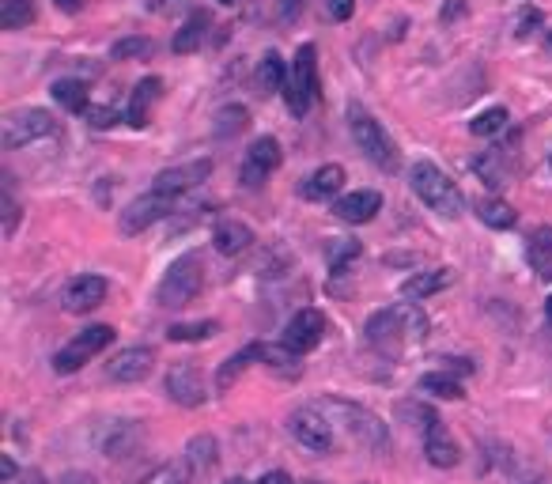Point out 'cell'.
I'll list each match as a JSON object with an SVG mask.
<instances>
[{"instance_id":"obj_1","label":"cell","mask_w":552,"mask_h":484,"mask_svg":"<svg viewBox=\"0 0 552 484\" xmlns=\"http://www.w3.org/2000/svg\"><path fill=\"white\" fill-rule=\"evenodd\" d=\"M428 329H432V322H428V314L420 311L416 303H394V307L375 311L367 318L363 337H367V345L375 348L379 356L397 360V356H405L409 348L424 345Z\"/></svg>"},{"instance_id":"obj_2","label":"cell","mask_w":552,"mask_h":484,"mask_svg":"<svg viewBox=\"0 0 552 484\" xmlns=\"http://www.w3.org/2000/svg\"><path fill=\"white\" fill-rule=\"evenodd\" d=\"M311 405L326 416L329 424H337L352 443H360L363 450H382L386 447V439H390L386 424H382V416L371 413V409H363V405H356V401L322 394V398H314Z\"/></svg>"},{"instance_id":"obj_3","label":"cell","mask_w":552,"mask_h":484,"mask_svg":"<svg viewBox=\"0 0 552 484\" xmlns=\"http://www.w3.org/2000/svg\"><path fill=\"white\" fill-rule=\"evenodd\" d=\"M348 129H352L356 148H360L363 156L371 159L379 171H397L401 152H397L394 137L382 129V121L375 118V114H367L360 103H352V106H348Z\"/></svg>"},{"instance_id":"obj_4","label":"cell","mask_w":552,"mask_h":484,"mask_svg":"<svg viewBox=\"0 0 552 484\" xmlns=\"http://www.w3.org/2000/svg\"><path fill=\"white\" fill-rule=\"evenodd\" d=\"M409 186H413L416 197L432 208V212H439V216H447V220L462 216V193H458V186L450 182L447 174L435 167L432 159L413 163V171H409Z\"/></svg>"},{"instance_id":"obj_5","label":"cell","mask_w":552,"mask_h":484,"mask_svg":"<svg viewBox=\"0 0 552 484\" xmlns=\"http://www.w3.org/2000/svg\"><path fill=\"white\" fill-rule=\"evenodd\" d=\"M201 288H205V265H201L197 254H186V258L174 261L171 269L163 273V280H159L156 307H163V311L190 307L193 299L201 295Z\"/></svg>"},{"instance_id":"obj_6","label":"cell","mask_w":552,"mask_h":484,"mask_svg":"<svg viewBox=\"0 0 552 484\" xmlns=\"http://www.w3.org/2000/svg\"><path fill=\"white\" fill-rule=\"evenodd\" d=\"M284 103L295 118H303L318 103V46L314 42H303L295 50L292 76H288V87H284Z\"/></svg>"},{"instance_id":"obj_7","label":"cell","mask_w":552,"mask_h":484,"mask_svg":"<svg viewBox=\"0 0 552 484\" xmlns=\"http://www.w3.org/2000/svg\"><path fill=\"white\" fill-rule=\"evenodd\" d=\"M57 129H61V121L53 118L50 110L31 106V110H16V114H8L0 121V144L8 152H16V148H27V144H35L42 137H53Z\"/></svg>"},{"instance_id":"obj_8","label":"cell","mask_w":552,"mask_h":484,"mask_svg":"<svg viewBox=\"0 0 552 484\" xmlns=\"http://www.w3.org/2000/svg\"><path fill=\"white\" fill-rule=\"evenodd\" d=\"M110 345H114V326L99 322V326L80 329L69 345H61L53 352V371L57 375H72V371H80L84 363H91V356H99Z\"/></svg>"},{"instance_id":"obj_9","label":"cell","mask_w":552,"mask_h":484,"mask_svg":"<svg viewBox=\"0 0 552 484\" xmlns=\"http://www.w3.org/2000/svg\"><path fill=\"white\" fill-rule=\"evenodd\" d=\"M288 435H292L299 447L314 450V454H329V450L337 447L333 424L314 405H303V409H292L288 413Z\"/></svg>"},{"instance_id":"obj_10","label":"cell","mask_w":552,"mask_h":484,"mask_svg":"<svg viewBox=\"0 0 552 484\" xmlns=\"http://www.w3.org/2000/svg\"><path fill=\"white\" fill-rule=\"evenodd\" d=\"M171 212H174V197H163V193L148 190V193H140L137 201H129V205L121 208L118 231L121 235H140V231H148V227L159 224V220H167Z\"/></svg>"},{"instance_id":"obj_11","label":"cell","mask_w":552,"mask_h":484,"mask_svg":"<svg viewBox=\"0 0 552 484\" xmlns=\"http://www.w3.org/2000/svg\"><path fill=\"white\" fill-rule=\"evenodd\" d=\"M280 144L273 137H258L250 148H246V156H242V167H239V182L246 190H258L261 182L269 178V174L280 167Z\"/></svg>"},{"instance_id":"obj_12","label":"cell","mask_w":552,"mask_h":484,"mask_svg":"<svg viewBox=\"0 0 552 484\" xmlns=\"http://www.w3.org/2000/svg\"><path fill=\"white\" fill-rule=\"evenodd\" d=\"M212 178V159H193V163H182V167H167V171L156 174L152 190L163 193V197H182V193L205 186Z\"/></svg>"},{"instance_id":"obj_13","label":"cell","mask_w":552,"mask_h":484,"mask_svg":"<svg viewBox=\"0 0 552 484\" xmlns=\"http://www.w3.org/2000/svg\"><path fill=\"white\" fill-rule=\"evenodd\" d=\"M106 292H110V284H106L103 277L80 273V277H72L69 284L61 288V311H69V314L95 311V307H103L106 303Z\"/></svg>"},{"instance_id":"obj_14","label":"cell","mask_w":552,"mask_h":484,"mask_svg":"<svg viewBox=\"0 0 552 484\" xmlns=\"http://www.w3.org/2000/svg\"><path fill=\"white\" fill-rule=\"evenodd\" d=\"M167 394H171L174 405H186V409H197V405H205L208 401V386H205V375L193 367V363H174L171 371H167Z\"/></svg>"},{"instance_id":"obj_15","label":"cell","mask_w":552,"mask_h":484,"mask_svg":"<svg viewBox=\"0 0 552 484\" xmlns=\"http://www.w3.org/2000/svg\"><path fill=\"white\" fill-rule=\"evenodd\" d=\"M152 367H156V352H152V348H144V345L121 348L118 356L106 363V379L121 382V386H133V382L148 379Z\"/></svg>"},{"instance_id":"obj_16","label":"cell","mask_w":552,"mask_h":484,"mask_svg":"<svg viewBox=\"0 0 552 484\" xmlns=\"http://www.w3.org/2000/svg\"><path fill=\"white\" fill-rule=\"evenodd\" d=\"M322 333H326V314L318 307H303V311L292 314V322L284 326V345L292 352H311V348L322 345Z\"/></svg>"},{"instance_id":"obj_17","label":"cell","mask_w":552,"mask_h":484,"mask_svg":"<svg viewBox=\"0 0 552 484\" xmlns=\"http://www.w3.org/2000/svg\"><path fill=\"white\" fill-rule=\"evenodd\" d=\"M382 208V193L375 190H356V193H345L333 201V212L345 220V224H371L379 216Z\"/></svg>"},{"instance_id":"obj_18","label":"cell","mask_w":552,"mask_h":484,"mask_svg":"<svg viewBox=\"0 0 552 484\" xmlns=\"http://www.w3.org/2000/svg\"><path fill=\"white\" fill-rule=\"evenodd\" d=\"M341 190H345V167L341 163H326L307 182H299V197H307V201H333Z\"/></svg>"},{"instance_id":"obj_19","label":"cell","mask_w":552,"mask_h":484,"mask_svg":"<svg viewBox=\"0 0 552 484\" xmlns=\"http://www.w3.org/2000/svg\"><path fill=\"white\" fill-rule=\"evenodd\" d=\"M424 458H428L435 469L458 466V443H454V435L447 432V424H443V420L432 424V428L424 432Z\"/></svg>"},{"instance_id":"obj_20","label":"cell","mask_w":552,"mask_h":484,"mask_svg":"<svg viewBox=\"0 0 552 484\" xmlns=\"http://www.w3.org/2000/svg\"><path fill=\"white\" fill-rule=\"evenodd\" d=\"M212 246L224 258H239V254H246L254 246V231L242 224V220H220L216 224V235H212Z\"/></svg>"},{"instance_id":"obj_21","label":"cell","mask_w":552,"mask_h":484,"mask_svg":"<svg viewBox=\"0 0 552 484\" xmlns=\"http://www.w3.org/2000/svg\"><path fill=\"white\" fill-rule=\"evenodd\" d=\"M159 91H163V80H159V76H144V80L133 87V99L125 106V121H129L133 129H144V125H148V110H152V103L159 99Z\"/></svg>"},{"instance_id":"obj_22","label":"cell","mask_w":552,"mask_h":484,"mask_svg":"<svg viewBox=\"0 0 552 484\" xmlns=\"http://www.w3.org/2000/svg\"><path fill=\"white\" fill-rule=\"evenodd\" d=\"M288 76H292V69L284 65V57H280L276 50H269L258 61V76H254V84H258L261 95H273V91H280V95H284V87H288Z\"/></svg>"},{"instance_id":"obj_23","label":"cell","mask_w":552,"mask_h":484,"mask_svg":"<svg viewBox=\"0 0 552 484\" xmlns=\"http://www.w3.org/2000/svg\"><path fill=\"white\" fill-rule=\"evenodd\" d=\"M254 360H261V345H246V348H239L235 356H227V360L220 363V371H216V390L227 394V390L235 386V379H239Z\"/></svg>"},{"instance_id":"obj_24","label":"cell","mask_w":552,"mask_h":484,"mask_svg":"<svg viewBox=\"0 0 552 484\" xmlns=\"http://www.w3.org/2000/svg\"><path fill=\"white\" fill-rule=\"evenodd\" d=\"M477 220L484 227H492V231H511L518 224V212L500 197H481L477 201Z\"/></svg>"},{"instance_id":"obj_25","label":"cell","mask_w":552,"mask_h":484,"mask_svg":"<svg viewBox=\"0 0 552 484\" xmlns=\"http://www.w3.org/2000/svg\"><path fill=\"white\" fill-rule=\"evenodd\" d=\"M473 171L484 178V186L503 190V186H507V174H511V163L503 156V148H492V152H484V156L473 159Z\"/></svg>"},{"instance_id":"obj_26","label":"cell","mask_w":552,"mask_h":484,"mask_svg":"<svg viewBox=\"0 0 552 484\" xmlns=\"http://www.w3.org/2000/svg\"><path fill=\"white\" fill-rule=\"evenodd\" d=\"M205 38H208V16L205 12H193V16L182 23V31L174 35L171 50L174 53H197L201 46H205Z\"/></svg>"},{"instance_id":"obj_27","label":"cell","mask_w":552,"mask_h":484,"mask_svg":"<svg viewBox=\"0 0 552 484\" xmlns=\"http://www.w3.org/2000/svg\"><path fill=\"white\" fill-rule=\"evenodd\" d=\"M450 284V269H432V273H416L401 284V295L405 299H428V295L443 292Z\"/></svg>"},{"instance_id":"obj_28","label":"cell","mask_w":552,"mask_h":484,"mask_svg":"<svg viewBox=\"0 0 552 484\" xmlns=\"http://www.w3.org/2000/svg\"><path fill=\"white\" fill-rule=\"evenodd\" d=\"M303 356L299 352H292L288 345H261V363L269 367V371H280L284 379H295L299 371H303Z\"/></svg>"},{"instance_id":"obj_29","label":"cell","mask_w":552,"mask_h":484,"mask_svg":"<svg viewBox=\"0 0 552 484\" xmlns=\"http://www.w3.org/2000/svg\"><path fill=\"white\" fill-rule=\"evenodd\" d=\"M50 95L57 99L61 110H69V114H87L91 106H87V84L84 80H57L50 87Z\"/></svg>"},{"instance_id":"obj_30","label":"cell","mask_w":552,"mask_h":484,"mask_svg":"<svg viewBox=\"0 0 552 484\" xmlns=\"http://www.w3.org/2000/svg\"><path fill=\"white\" fill-rule=\"evenodd\" d=\"M420 394H432V398H443V401H462L466 398L462 382L454 379V375H443V371L424 375V379H420Z\"/></svg>"},{"instance_id":"obj_31","label":"cell","mask_w":552,"mask_h":484,"mask_svg":"<svg viewBox=\"0 0 552 484\" xmlns=\"http://www.w3.org/2000/svg\"><path fill=\"white\" fill-rule=\"evenodd\" d=\"M242 129H250V110H246V106H224V110L216 114V125H212V133L220 140L239 137Z\"/></svg>"},{"instance_id":"obj_32","label":"cell","mask_w":552,"mask_h":484,"mask_svg":"<svg viewBox=\"0 0 552 484\" xmlns=\"http://www.w3.org/2000/svg\"><path fill=\"white\" fill-rule=\"evenodd\" d=\"M35 23V0H0V27L4 31H19Z\"/></svg>"},{"instance_id":"obj_33","label":"cell","mask_w":552,"mask_h":484,"mask_svg":"<svg viewBox=\"0 0 552 484\" xmlns=\"http://www.w3.org/2000/svg\"><path fill=\"white\" fill-rule=\"evenodd\" d=\"M530 261L545 280H552V227H537L530 235Z\"/></svg>"},{"instance_id":"obj_34","label":"cell","mask_w":552,"mask_h":484,"mask_svg":"<svg viewBox=\"0 0 552 484\" xmlns=\"http://www.w3.org/2000/svg\"><path fill=\"white\" fill-rule=\"evenodd\" d=\"M507 121H511L507 106H488V110H481L477 118L469 121V133H473V137H496V133L507 129Z\"/></svg>"},{"instance_id":"obj_35","label":"cell","mask_w":552,"mask_h":484,"mask_svg":"<svg viewBox=\"0 0 552 484\" xmlns=\"http://www.w3.org/2000/svg\"><path fill=\"white\" fill-rule=\"evenodd\" d=\"M360 258V242L356 239H333L326 246V261L333 273H348V265Z\"/></svg>"},{"instance_id":"obj_36","label":"cell","mask_w":552,"mask_h":484,"mask_svg":"<svg viewBox=\"0 0 552 484\" xmlns=\"http://www.w3.org/2000/svg\"><path fill=\"white\" fill-rule=\"evenodd\" d=\"M186 466L190 469H212L216 466V439L212 435H197L186 447Z\"/></svg>"},{"instance_id":"obj_37","label":"cell","mask_w":552,"mask_h":484,"mask_svg":"<svg viewBox=\"0 0 552 484\" xmlns=\"http://www.w3.org/2000/svg\"><path fill=\"white\" fill-rule=\"evenodd\" d=\"M137 439H140L137 424H133V420H121V428H114V439H110V443H103V447H106V454H110V458H125L129 450L137 447Z\"/></svg>"},{"instance_id":"obj_38","label":"cell","mask_w":552,"mask_h":484,"mask_svg":"<svg viewBox=\"0 0 552 484\" xmlns=\"http://www.w3.org/2000/svg\"><path fill=\"white\" fill-rule=\"evenodd\" d=\"M152 50H156V42H152V38L133 35V38H121V42H114V46H110V57H114V61H133V57H148Z\"/></svg>"},{"instance_id":"obj_39","label":"cell","mask_w":552,"mask_h":484,"mask_svg":"<svg viewBox=\"0 0 552 484\" xmlns=\"http://www.w3.org/2000/svg\"><path fill=\"white\" fill-rule=\"evenodd\" d=\"M216 322H178V326L167 329V341H208L212 333H216Z\"/></svg>"},{"instance_id":"obj_40","label":"cell","mask_w":552,"mask_h":484,"mask_svg":"<svg viewBox=\"0 0 552 484\" xmlns=\"http://www.w3.org/2000/svg\"><path fill=\"white\" fill-rule=\"evenodd\" d=\"M140 484H190V466L186 462H167V466L152 469Z\"/></svg>"},{"instance_id":"obj_41","label":"cell","mask_w":552,"mask_h":484,"mask_svg":"<svg viewBox=\"0 0 552 484\" xmlns=\"http://www.w3.org/2000/svg\"><path fill=\"white\" fill-rule=\"evenodd\" d=\"M16 227H19V201H16V193H12V178L4 174V235L12 239Z\"/></svg>"},{"instance_id":"obj_42","label":"cell","mask_w":552,"mask_h":484,"mask_svg":"<svg viewBox=\"0 0 552 484\" xmlns=\"http://www.w3.org/2000/svg\"><path fill=\"white\" fill-rule=\"evenodd\" d=\"M118 121H125V114H121L118 106H91L87 110V125L91 129H114Z\"/></svg>"},{"instance_id":"obj_43","label":"cell","mask_w":552,"mask_h":484,"mask_svg":"<svg viewBox=\"0 0 552 484\" xmlns=\"http://www.w3.org/2000/svg\"><path fill=\"white\" fill-rule=\"evenodd\" d=\"M401 416L416 420V428H420V432H428L432 424H439V413L428 409V405H401Z\"/></svg>"},{"instance_id":"obj_44","label":"cell","mask_w":552,"mask_h":484,"mask_svg":"<svg viewBox=\"0 0 552 484\" xmlns=\"http://www.w3.org/2000/svg\"><path fill=\"white\" fill-rule=\"evenodd\" d=\"M541 23H545V16H541L537 8H522V12H518V23H515V38H530Z\"/></svg>"},{"instance_id":"obj_45","label":"cell","mask_w":552,"mask_h":484,"mask_svg":"<svg viewBox=\"0 0 552 484\" xmlns=\"http://www.w3.org/2000/svg\"><path fill=\"white\" fill-rule=\"evenodd\" d=\"M326 12H329V19L345 23V19H352V12H356V0H326Z\"/></svg>"},{"instance_id":"obj_46","label":"cell","mask_w":552,"mask_h":484,"mask_svg":"<svg viewBox=\"0 0 552 484\" xmlns=\"http://www.w3.org/2000/svg\"><path fill=\"white\" fill-rule=\"evenodd\" d=\"M303 8H307V0H276V16L284 19V23H295Z\"/></svg>"},{"instance_id":"obj_47","label":"cell","mask_w":552,"mask_h":484,"mask_svg":"<svg viewBox=\"0 0 552 484\" xmlns=\"http://www.w3.org/2000/svg\"><path fill=\"white\" fill-rule=\"evenodd\" d=\"M462 16H466V0H447V4H443V23L462 19Z\"/></svg>"},{"instance_id":"obj_48","label":"cell","mask_w":552,"mask_h":484,"mask_svg":"<svg viewBox=\"0 0 552 484\" xmlns=\"http://www.w3.org/2000/svg\"><path fill=\"white\" fill-rule=\"evenodd\" d=\"M57 484H99V481H95L91 473H84V469H72V473H65Z\"/></svg>"},{"instance_id":"obj_49","label":"cell","mask_w":552,"mask_h":484,"mask_svg":"<svg viewBox=\"0 0 552 484\" xmlns=\"http://www.w3.org/2000/svg\"><path fill=\"white\" fill-rule=\"evenodd\" d=\"M0 481H16V462H12L8 454L0 458Z\"/></svg>"},{"instance_id":"obj_50","label":"cell","mask_w":552,"mask_h":484,"mask_svg":"<svg viewBox=\"0 0 552 484\" xmlns=\"http://www.w3.org/2000/svg\"><path fill=\"white\" fill-rule=\"evenodd\" d=\"M53 4H57V12H69V16L84 12V0H53Z\"/></svg>"},{"instance_id":"obj_51","label":"cell","mask_w":552,"mask_h":484,"mask_svg":"<svg viewBox=\"0 0 552 484\" xmlns=\"http://www.w3.org/2000/svg\"><path fill=\"white\" fill-rule=\"evenodd\" d=\"M258 484H292V477H288L284 469H273V473H265Z\"/></svg>"},{"instance_id":"obj_52","label":"cell","mask_w":552,"mask_h":484,"mask_svg":"<svg viewBox=\"0 0 552 484\" xmlns=\"http://www.w3.org/2000/svg\"><path fill=\"white\" fill-rule=\"evenodd\" d=\"M178 0H148V12H171Z\"/></svg>"},{"instance_id":"obj_53","label":"cell","mask_w":552,"mask_h":484,"mask_svg":"<svg viewBox=\"0 0 552 484\" xmlns=\"http://www.w3.org/2000/svg\"><path fill=\"white\" fill-rule=\"evenodd\" d=\"M19 484H46V477H42L38 469H31V473H23V477H19Z\"/></svg>"},{"instance_id":"obj_54","label":"cell","mask_w":552,"mask_h":484,"mask_svg":"<svg viewBox=\"0 0 552 484\" xmlns=\"http://www.w3.org/2000/svg\"><path fill=\"white\" fill-rule=\"evenodd\" d=\"M545 318H549V326H552V295L545 299Z\"/></svg>"},{"instance_id":"obj_55","label":"cell","mask_w":552,"mask_h":484,"mask_svg":"<svg viewBox=\"0 0 552 484\" xmlns=\"http://www.w3.org/2000/svg\"><path fill=\"white\" fill-rule=\"evenodd\" d=\"M530 484H552V477H534Z\"/></svg>"},{"instance_id":"obj_56","label":"cell","mask_w":552,"mask_h":484,"mask_svg":"<svg viewBox=\"0 0 552 484\" xmlns=\"http://www.w3.org/2000/svg\"><path fill=\"white\" fill-rule=\"evenodd\" d=\"M545 50L552 53V31H549V35H545Z\"/></svg>"},{"instance_id":"obj_57","label":"cell","mask_w":552,"mask_h":484,"mask_svg":"<svg viewBox=\"0 0 552 484\" xmlns=\"http://www.w3.org/2000/svg\"><path fill=\"white\" fill-rule=\"evenodd\" d=\"M224 484H250V481H242V477H231V481H224Z\"/></svg>"},{"instance_id":"obj_58","label":"cell","mask_w":552,"mask_h":484,"mask_svg":"<svg viewBox=\"0 0 552 484\" xmlns=\"http://www.w3.org/2000/svg\"><path fill=\"white\" fill-rule=\"evenodd\" d=\"M220 4H239V0H220Z\"/></svg>"},{"instance_id":"obj_59","label":"cell","mask_w":552,"mask_h":484,"mask_svg":"<svg viewBox=\"0 0 552 484\" xmlns=\"http://www.w3.org/2000/svg\"><path fill=\"white\" fill-rule=\"evenodd\" d=\"M307 484H318V481H307Z\"/></svg>"}]
</instances>
